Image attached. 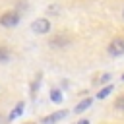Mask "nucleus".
Returning <instances> with one entry per match:
<instances>
[{
    "instance_id": "nucleus-1",
    "label": "nucleus",
    "mask_w": 124,
    "mask_h": 124,
    "mask_svg": "<svg viewBox=\"0 0 124 124\" xmlns=\"http://www.w3.org/2000/svg\"><path fill=\"white\" fill-rule=\"evenodd\" d=\"M31 31H33L35 35H45V33L50 31V21H48L46 17H39V19H35V21L31 23Z\"/></svg>"
},
{
    "instance_id": "nucleus-2",
    "label": "nucleus",
    "mask_w": 124,
    "mask_h": 124,
    "mask_svg": "<svg viewBox=\"0 0 124 124\" xmlns=\"http://www.w3.org/2000/svg\"><path fill=\"white\" fill-rule=\"evenodd\" d=\"M19 23V14L17 12H6L0 16V25L2 27H16Z\"/></svg>"
},
{
    "instance_id": "nucleus-3",
    "label": "nucleus",
    "mask_w": 124,
    "mask_h": 124,
    "mask_svg": "<svg viewBox=\"0 0 124 124\" xmlns=\"http://www.w3.org/2000/svg\"><path fill=\"white\" fill-rule=\"evenodd\" d=\"M107 50H108V54L114 56V58H116V56H122V54H124V39H122V37L112 39Z\"/></svg>"
},
{
    "instance_id": "nucleus-4",
    "label": "nucleus",
    "mask_w": 124,
    "mask_h": 124,
    "mask_svg": "<svg viewBox=\"0 0 124 124\" xmlns=\"http://www.w3.org/2000/svg\"><path fill=\"white\" fill-rule=\"evenodd\" d=\"M68 45H70V37L64 35V33H58V35L50 37V41H48V46L50 48H64Z\"/></svg>"
},
{
    "instance_id": "nucleus-5",
    "label": "nucleus",
    "mask_w": 124,
    "mask_h": 124,
    "mask_svg": "<svg viewBox=\"0 0 124 124\" xmlns=\"http://www.w3.org/2000/svg\"><path fill=\"white\" fill-rule=\"evenodd\" d=\"M23 108H25V105H23V103H17V105H16V108H14L12 112H10V120L17 118V116H19V114L23 112Z\"/></svg>"
},
{
    "instance_id": "nucleus-6",
    "label": "nucleus",
    "mask_w": 124,
    "mask_h": 124,
    "mask_svg": "<svg viewBox=\"0 0 124 124\" xmlns=\"http://www.w3.org/2000/svg\"><path fill=\"white\" fill-rule=\"evenodd\" d=\"M64 116H66V112H64V110H60V112H56V114L46 116V118H45V124H48V122H56V120H60V118H64Z\"/></svg>"
},
{
    "instance_id": "nucleus-7",
    "label": "nucleus",
    "mask_w": 124,
    "mask_h": 124,
    "mask_svg": "<svg viewBox=\"0 0 124 124\" xmlns=\"http://www.w3.org/2000/svg\"><path fill=\"white\" fill-rule=\"evenodd\" d=\"M89 105H91V99H85V101H81V103H79V105L74 108V112H83V110H85Z\"/></svg>"
},
{
    "instance_id": "nucleus-8",
    "label": "nucleus",
    "mask_w": 124,
    "mask_h": 124,
    "mask_svg": "<svg viewBox=\"0 0 124 124\" xmlns=\"http://www.w3.org/2000/svg\"><path fill=\"white\" fill-rule=\"evenodd\" d=\"M50 101H52V103H62V95H60L58 89H52V91H50Z\"/></svg>"
},
{
    "instance_id": "nucleus-9",
    "label": "nucleus",
    "mask_w": 124,
    "mask_h": 124,
    "mask_svg": "<svg viewBox=\"0 0 124 124\" xmlns=\"http://www.w3.org/2000/svg\"><path fill=\"white\" fill-rule=\"evenodd\" d=\"M10 60V52H8V48H4V46H0V64H4V62H8Z\"/></svg>"
},
{
    "instance_id": "nucleus-10",
    "label": "nucleus",
    "mask_w": 124,
    "mask_h": 124,
    "mask_svg": "<svg viewBox=\"0 0 124 124\" xmlns=\"http://www.w3.org/2000/svg\"><path fill=\"white\" fill-rule=\"evenodd\" d=\"M110 91H112V85H107V87H103V89L97 93V97H99V99H105V97H108Z\"/></svg>"
},
{
    "instance_id": "nucleus-11",
    "label": "nucleus",
    "mask_w": 124,
    "mask_h": 124,
    "mask_svg": "<svg viewBox=\"0 0 124 124\" xmlns=\"http://www.w3.org/2000/svg\"><path fill=\"white\" fill-rule=\"evenodd\" d=\"M114 108H118V110H124V95L116 97V101H114Z\"/></svg>"
},
{
    "instance_id": "nucleus-12",
    "label": "nucleus",
    "mask_w": 124,
    "mask_h": 124,
    "mask_svg": "<svg viewBox=\"0 0 124 124\" xmlns=\"http://www.w3.org/2000/svg\"><path fill=\"white\" fill-rule=\"evenodd\" d=\"M108 79H110V74H105V76L101 78V81H108Z\"/></svg>"
},
{
    "instance_id": "nucleus-13",
    "label": "nucleus",
    "mask_w": 124,
    "mask_h": 124,
    "mask_svg": "<svg viewBox=\"0 0 124 124\" xmlns=\"http://www.w3.org/2000/svg\"><path fill=\"white\" fill-rule=\"evenodd\" d=\"M78 124H89V122H87V120H79Z\"/></svg>"
},
{
    "instance_id": "nucleus-14",
    "label": "nucleus",
    "mask_w": 124,
    "mask_h": 124,
    "mask_svg": "<svg viewBox=\"0 0 124 124\" xmlns=\"http://www.w3.org/2000/svg\"><path fill=\"white\" fill-rule=\"evenodd\" d=\"M122 17H124V10H122Z\"/></svg>"
},
{
    "instance_id": "nucleus-15",
    "label": "nucleus",
    "mask_w": 124,
    "mask_h": 124,
    "mask_svg": "<svg viewBox=\"0 0 124 124\" xmlns=\"http://www.w3.org/2000/svg\"><path fill=\"white\" fill-rule=\"evenodd\" d=\"M122 79H124V76H122Z\"/></svg>"
}]
</instances>
